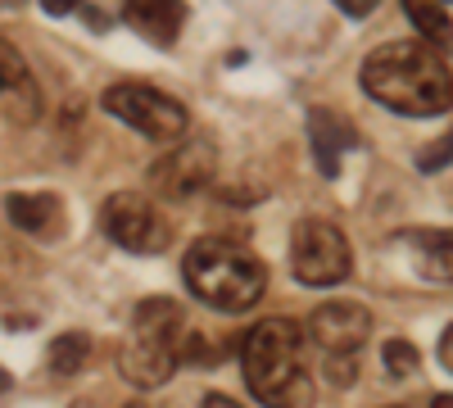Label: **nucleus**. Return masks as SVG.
Segmentation results:
<instances>
[{
	"label": "nucleus",
	"mask_w": 453,
	"mask_h": 408,
	"mask_svg": "<svg viewBox=\"0 0 453 408\" xmlns=\"http://www.w3.org/2000/svg\"><path fill=\"white\" fill-rule=\"evenodd\" d=\"M358 82H363L367 100H376L381 109L403 114V119H431V114H444V109L453 104L449 68L422 42H386V46H376L363 59Z\"/></svg>",
	"instance_id": "f257e3e1"
},
{
	"label": "nucleus",
	"mask_w": 453,
	"mask_h": 408,
	"mask_svg": "<svg viewBox=\"0 0 453 408\" xmlns=\"http://www.w3.org/2000/svg\"><path fill=\"white\" fill-rule=\"evenodd\" d=\"M309 145H313V159L322 168V177L340 173V155L354 145V132L340 123L331 109H309Z\"/></svg>",
	"instance_id": "ddd939ff"
},
{
	"label": "nucleus",
	"mask_w": 453,
	"mask_h": 408,
	"mask_svg": "<svg viewBox=\"0 0 453 408\" xmlns=\"http://www.w3.org/2000/svg\"><path fill=\"white\" fill-rule=\"evenodd\" d=\"M290 273L299 286H340L354 273V250L349 236L326 218H299L295 232H290Z\"/></svg>",
	"instance_id": "20e7f679"
},
{
	"label": "nucleus",
	"mask_w": 453,
	"mask_h": 408,
	"mask_svg": "<svg viewBox=\"0 0 453 408\" xmlns=\"http://www.w3.org/2000/svg\"><path fill=\"white\" fill-rule=\"evenodd\" d=\"M213 168H218L213 145L209 141H186L177 150H164V159L150 168V187L168 200H191L213 181Z\"/></svg>",
	"instance_id": "0eeeda50"
},
{
	"label": "nucleus",
	"mask_w": 453,
	"mask_h": 408,
	"mask_svg": "<svg viewBox=\"0 0 453 408\" xmlns=\"http://www.w3.org/2000/svg\"><path fill=\"white\" fill-rule=\"evenodd\" d=\"M326 373H331V381L335 386H349L358 373H354V358H326Z\"/></svg>",
	"instance_id": "6ab92c4d"
},
{
	"label": "nucleus",
	"mask_w": 453,
	"mask_h": 408,
	"mask_svg": "<svg viewBox=\"0 0 453 408\" xmlns=\"http://www.w3.org/2000/svg\"><path fill=\"white\" fill-rule=\"evenodd\" d=\"M408 23L418 27V42L431 46L435 55H449L453 50V14L444 5H426V0H412V5H403Z\"/></svg>",
	"instance_id": "2eb2a0df"
},
{
	"label": "nucleus",
	"mask_w": 453,
	"mask_h": 408,
	"mask_svg": "<svg viewBox=\"0 0 453 408\" xmlns=\"http://www.w3.org/2000/svg\"><path fill=\"white\" fill-rule=\"evenodd\" d=\"M245 386L268 408H313V377L304 358V327L290 318H268L241 341Z\"/></svg>",
	"instance_id": "f03ea898"
},
{
	"label": "nucleus",
	"mask_w": 453,
	"mask_h": 408,
	"mask_svg": "<svg viewBox=\"0 0 453 408\" xmlns=\"http://www.w3.org/2000/svg\"><path fill=\"white\" fill-rule=\"evenodd\" d=\"M304 331L318 350H326V358H354L372 336V313L354 300H331V304L313 309Z\"/></svg>",
	"instance_id": "6e6552de"
},
{
	"label": "nucleus",
	"mask_w": 453,
	"mask_h": 408,
	"mask_svg": "<svg viewBox=\"0 0 453 408\" xmlns=\"http://www.w3.org/2000/svg\"><path fill=\"white\" fill-rule=\"evenodd\" d=\"M444 164H453V127L418 150V173H440Z\"/></svg>",
	"instance_id": "f3484780"
},
{
	"label": "nucleus",
	"mask_w": 453,
	"mask_h": 408,
	"mask_svg": "<svg viewBox=\"0 0 453 408\" xmlns=\"http://www.w3.org/2000/svg\"><path fill=\"white\" fill-rule=\"evenodd\" d=\"M181 354V345H168V341H127L123 350H119V373H123V381H132L136 390H159L173 373H177V358Z\"/></svg>",
	"instance_id": "9d476101"
},
{
	"label": "nucleus",
	"mask_w": 453,
	"mask_h": 408,
	"mask_svg": "<svg viewBox=\"0 0 453 408\" xmlns=\"http://www.w3.org/2000/svg\"><path fill=\"white\" fill-rule=\"evenodd\" d=\"M87 358H91V336L87 331H64V336H55V345L46 354L55 377H78L87 367Z\"/></svg>",
	"instance_id": "dca6fc26"
},
{
	"label": "nucleus",
	"mask_w": 453,
	"mask_h": 408,
	"mask_svg": "<svg viewBox=\"0 0 453 408\" xmlns=\"http://www.w3.org/2000/svg\"><path fill=\"white\" fill-rule=\"evenodd\" d=\"M73 408H78V404H73Z\"/></svg>",
	"instance_id": "a878e982"
},
{
	"label": "nucleus",
	"mask_w": 453,
	"mask_h": 408,
	"mask_svg": "<svg viewBox=\"0 0 453 408\" xmlns=\"http://www.w3.org/2000/svg\"><path fill=\"white\" fill-rule=\"evenodd\" d=\"M0 390H10V377L5 373H0Z\"/></svg>",
	"instance_id": "393cba45"
},
{
	"label": "nucleus",
	"mask_w": 453,
	"mask_h": 408,
	"mask_svg": "<svg viewBox=\"0 0 453 408\" xmlns=\"http://www.w3.org/2000/svg\"><path fill=\"white\" fill-rule=\"evenodd\" d=\"M104 114H113L119 123H127L132 132H141L145 141H159V145H173L186 136L191 127V114H186V104L164 96L159 87H145V82H113L104 96Z\"/></svg>",
	"instance_id": "39448f33"
},
{
	"label": "nucleus",
	"mask_w": 453,
	"mask_h": 408,
	"mask_svg": "<svg viewBox=\"0 0 453 408\" xmlns=\"http://www.w3.org/2000/svg\"><path fill=\"white\" fill-rule=\"evenodd\" d=\"M200 408H245V404L226 399V395H204V399H200Z\"/></svg>",
	"instance_id": "412c9836"
},
{
	"label": "nucleus",
	"mask_w": 453,
	"mask_h": 408,
	"mask_svg": "<svg viewBox=\"0 0 453 408\" xmlns=\"http://www.w3.org/2000/svg\"><path fill=\"white\" fill-rule=\"evenodd\" d=\"M0 119L32 127L42 119V87H36L27 59L0 36Z\"/></svg>",
	"instance_id": "1a4fd4ad"
},
{
	"label": "nucleus",
	"mask_w": 453,
	"mask_h": 408,
	"mask_svg": "<svg viewBox=\"0 0 453 408\" xmlns=\"http://www.w3.org/2000/svg\"><path fill=\"white\" fill-rule=\"evenodd\" d=\"M412 268L426 281H449L453 286V232H412Z\"/></svg>",
	"instance_id": "4468645a"
},
{
	"label": "nucleus",
	"mask_w": 453,
	"mask_h": 408,
	"mask_svg": "<svg viewBox=\"0 0 453 408\" xmlns=\"http://www.w3.org/2000/svg\"><path fill=\"white\" fill-rule=\"evenodd\" d=\"M386 367H390L395 377L418 373V367H422V354H418V345H408V341H386Z\"/></svg>",
	"instance_id": "a211bd4d"
},
{
	"label": "nucleus",
	"mask_w": 453,
	"mask_h": 408,
	"mask_svg": "<svg viewBox=\"0 0 453 408\" xmlns=\"http://www.w3.org/2000/svg\"><path fill=\"white\" fill-rule=\"evenodd\" d=\"M73 5H68V0H46V14H68Z\"/></svg>",
	"instance_id": "5701e85b"
},
{
	"label": "nucleus",
	"mask_w": 453,
	"mask_h": 408,
	"mask_svg": "<svg viewBox=\"0 0 453 408\" xmlns=\"http://www.w3.org/2000/svg\"><path fill=\"white\" fill-rule=\"evenodd\" d=\"M123 23L132 32H141L145 42L173 46L181 23H186V5H164V0H127V5H123Z\"/></svg>",
	"instance_id": "f8f14e48"
},
{
	"label": "nucleus",
	"mask_w": 453,
	"mask_h": 408,
	"mask_svg": "<svg viewBox=\"0 0 453 408\" xmlns=\"http://www.w3.org/2000/svg\"><path fill=\"white\" fill-rule=\"evenodd\" d=\"M100 232L127 250V254H159L173 241L168 218L159 213V204L141 196V191H119L100 204Z\"/></svg>",
	"instance_id": "423d86ee"
},
{
	"label": "nucleus",
	"mask_w": 453,
	"mask_h": 408,
	"mask_svg": "<svg viewBox=\"0 0 453 408\" xmlns=\"http://www.w3.org/2000/svg\"><path fill=\"white\" fill-rule=\"evenodd\" d=\"M440 363L453 373V327H444V336H440Z\"/></svg>",
	"instance_id": "aec40b11"
},
{
	"label": "nucleus",
	"mask_w": 453,
	"mask_h": 408,
	"mask_svg": "<svg viewBox=\"0 0 453 408\" xmlns=\"http://www.w3.org/2000/svg\"><path fill=\"white\" fill-rule=\"evenodd\" d=\"M340 10H345V14H354V19H367V0H349V5H340Z\"/></svg>",
	"instance_id": "4be33fe9"
},
{
	"label": "nucleus",
	"mask_w": 453,
	"mask_h": 408,
	"mask_svg": "<svg viewBox=\"0 0 453 408\" xmlns=\"http://www.w3.org/2000/svg\"><path fill=\"white\" fill-rule=\"evenodd\" d=\"M5 213L14 222V232L36 236V241H55L64 232V200L55 191H14L5 196Z\"/></svg>",
	"instance_id": "9b49d317"
},
{
	"label": "nucleus",
	"mask_w": 453,
	"mask_h": 408,
	"mask_svg": "<svg viewBox=\"0 0 453 408\" xmlns=\"http://www.w3.org/2000/svg\"><path fill=\"white\" fill-rule=\"evenodd\" d=\"M431 408H453V395H440V399H435Z\"/></svg>",
	"instance_id": "b1692460"
},
{
	"label": "nucleus",
	"mask_w": 453,
	"mask_h": 408,
	"mask_svg": "<svg viewBox=\"0 0 453 408\" xmlns=\"http://www.w3.org/2000/svg\"><path fill=\"white\" fill-rule=\"evenodd\" d=\"M181 277L196 300L218 313H250L263 300V290H268V268L245 245L226 236L196 241L181 258Z\"/></svg>",
	"instance_id": "7ed1b4c3"
}]
</instances>
